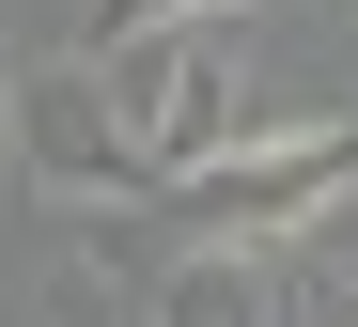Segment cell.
Returning a JSON list of instances; mask_svg holds the SVG:
<instances>
[{"label":"cell","mask_w":358,"mask_h":327,"mask_svg":"<svg viewBox=\"0 0 358 327\" xmlns=\"http://www.w3.org/2000/svg\"><path fill=\"white\" fill-rule=\"evenodd\" d=\"M0 187H16V62H0Z\"/></svg>","instance_id":"obj_6"},{"label":"cell","mask_w":358,"mask_h":327,"mask_svg":"<svg viewBox=\"0 0 358 327\" xmlns=\"http://www.w3.org/2000/svg\"><path fill=\"white\" fill-rule=\"evenodd\" d=\"M327 203H358V125H343V109H296V125H265L250 156H218L203 187H171L187 249H265V265H280Z\"/></svg>","instance_id":"obj_2"},{"label":"cell","mask_w":358,"mask_h":327,"mask_svg":"<svg viewBox=\"0 0 358 327\" xmlns=\"http://www.w3.org/2000/svg\"><path fill=\"white\" fill-rule=\"evenodd\" d=\"M203 16H218V0H109L94 47H125V32H203Z\"/></svg>","instance_id":"obj_5"},{"label":"cell","mask_w":358,"mask_h":327,"mask_svg":"<svg viewBox=\"0 0 358 327\" xmlns=\"http://www.w3.org/2000/svg\"><path fill=\"white\" fill-rule=\"evenodd\" d=\"M141 327H280V265L265 249H171L141 281Z\"/></svg>","instance_id":"obj_4"},{"label":"cell","mask_w":358,"mask_h":327,"mask_svg":"<svg viewBox=\"0 0 358 327\" xmlns=\"http://www.w3.org/2000/svg\"><path fill=\"white\" fill-rule=\"evenodd\" d=\"M16 172L47 187V203H125V187H156L141 141H125V109H109V62L94 47L16 62Z\"/></svg>","instance_id":"obj_3"},{"label":"cell","mask_w":358,"mask_h":327,"mask_svg":"<svg viewBox=\"0 0 358 327\" xmlns=\"http://www.w3.org/2000/svg\"><path fill=\"white\" fill-rule=\"evenodd\" d=\"M94 62H109V109H125V141H141L156 187H203L218 156H250V141H265L234 16H203V32H125V47H94Z\"/></svg>","instance_id":"obj_1"}]
</instances>
